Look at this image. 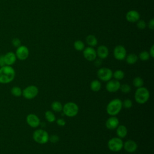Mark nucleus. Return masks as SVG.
I'll return each instance as SVG.
<instances>
[{"mask_svg":"<svg viewBox=\"0 0 154 154\" xmlns=\"http://www.w3.org/2000/svg\"><path fill=\"white\" fill-rule=\"evenodd\" d=\"M150 57L152 58L154 57V45H152L150 49V51L149 52Z\"/></svg>","mask_w":154,"mask_h":154,"instance_id":"e433bc0d","label":"nucleus"},{"mask_svg":"<svg viewBox=\"0 0 154 154\" xmlns=\"http://www.w3.org/2000/svg\"><path fill=\"white\" fill-rule=\"evenodd\" d=\"M150 97V93L146 87H141L137 88L135 92L134 98L137 103L139 104H144Z\"/></svg>","mask_w":154,"mask_h":154,"instance_id":"7ed1b4c3","label":"nucleus"},{"mask_svg":"<svg viewBox=\"0 0 154 154\" xmlns=\"http://www.w3.org/2000/svg\"><path fill=\"white\" fill-rule=\"evenodd\" d=\"M127 55L126 48L123 45L116 46L113 51L114 57L119 61H122L125 59Z\"/></svg>","mask_w":154,"mask_h":154,"instance_id":"9d476101","label":"nucleus"},{"mask_svg":"<svg viewBox=\"0 0 154 154\" xmlns=\"http://www.w3.org/2000/svg\"><path fill=\"white\" fill-rule=\"evenodd\" d=\"M26 122L27 124L31 128H37L40 125V120L38 117L33 114L31 113L27 115L26 117Z\"/></svg>","mask_w":154,"mask_h":154,"instance_id":"f8f14e48","label":"nucleus"},{"mask_svg":"<svg viewBox=\"0 0 154 154\" xmlns=\"http://www.w3.org/2000/svg\"><path fill=\"white\" fill-rule=\"evenodd\" d=\"M138 57L141 61H145L148 60L150 57V55H149V52H147V51H143L141 52L139 54V55H138Z\"/></svg>","mask_w":154,"mask_h":154,"instance_id":"c85d7f7f","label":"nucleus"},{"mask_svg":"<svg viewBox=\"0 0 154 154\" xmlns=\"http://www.w3.org/2000/svg\"><path fill=\"white\" fill-rule=\"evenodd\" d=\"M137 26L138 29H144L146 28L147 24L146 23V22L143 20H138L137 22Z\"/></svg>","mask_w":154,"mask_h":154,"instance_id":"2f4dec72","label":"nucleus"},{"mask_svg":"<svg viewBox=\"0 0 154 154\" xmlns=\"http://www.w3.org/2000/svg\"><path fill=\"white\" fill-rule=\"evenodd\" d=\"M122 108V101L119 98H115L108 103L106 111L108 115L116 116L120 112Z\"/></svg>","mask_w":154,"mask_h":154,"instance_id":"f03ea898","label":"nucleus"},{"mask_svg":"<svg viewBox=\"0 0 154 154\" xmlns=\"http://www.w3.org/2000/svg\"><path fill=\"white\" fill-rule=\"evenodd\" d=\"M16 76L14 68L10 66H4L0 67V84H6L12 82Z\"/></svg>","mask_w":154,"mask_h":154,"instance_id":"f257e3e1","label":"nucleus"},{"mask_svg":"<svg viewBox=\"0 0 154 154\" xmlns=\"http://www.w3.org/2000/svg\"><path fill=\"white\" fill-rule=\"evenodd\" d=\"M122 106L126 109H129L132 106V102L129 99H126L122 102Z\"/></svg>","mask_w":154,"mask_h":154,"instance_id":"7c9ffc66","label":"nucleus"},{"mask_svg":"<svg viewBox=\"0 0 154 154\" xmlns=\"http://www.w3.org/2000/svg\"><path fill=\"white\" fill-rule=\"evenodd\" d=\"M123 148H124V149L127 152L132 153L137 150L138 148V145L135 141L132 140H128L123 143Z\"/></svg>","mask_w":154,"mask_h":154,"instance_id":"4468645a","label":"nucleus"},{"mask_svg":"<svg viewBox=\"0 0 154 154\" xmlns=\"http://www.w3.org/2000/svg\"><path fill=\"white\" fill-rule=\"evenodd\" d=\"M112 77L114 78V79L120 81L124 78L125 73L122 70H117L114 72H112Z\"/></svg>","mask_w":154,"mask_h":154,"instance_id":"b1692460","label":"nucleus"},{"mask_svg":"<svg viewBox=\"0 0 154 154\" xmlns=\"http://www.w3.org/2000/svg\"><path fill=\"white\" fill-rule=\"evenodd\" d=\"M119 125V120L116 116H111L106 120L105 122L106 128L109 130L116 129Z\"/></svg>","mask_w":154,"mask_h":154,"instance_id":"f3484780","label":"nucleus"},{"mask_svg":"<svg viewBox=\"0 0 154 154\" xmlns=\"http://www.w3.org/2000/svg\"><path fill=\"white\" fill-rule=\"evenodd\" d=\"M49 141L52 143H56L59 141V137L57 135H52L49 137Z\"/></svg>","mask_w":154,"mask_h":154,"instance_id":"72a5a7b5","label":"nucleus"},{"mask_svg":"<svg viewBox=\"0 0 154 154\" xmlns=\"http://www.w3.org/2000/svg\"><path fill=\"white\" fill-rule=\"evenodd\" d=\"M52 109L57 112H61L63 110V105L59 101H54L51 103Z\"/></svg>","mask_w":154,"mask_h":154,"instance_id":"5701e85b","label":"nucleus"},{"mask_svg":"<svg viewBox=\"0 0 154 154\" xmlns=\"http://www.w3.org/2000/svg\"><path fill=\"white\" fill-rule=\"evenodd\" d=\"M45 117L46 120L49 123H52L56 120L55 116L51 111H46L45 113Z\"/></svg>","mask_w":154,"mask_h":154,"instance_id":"a878e982","label":"nucleus"},{"mask_svg":"<svg viewBox=\"0 0 154 154\" xmlns=\"http://www.w3.org/2000/svg\"><path fill=\"white\" fill-rule=\"evenodd\" d=\"M120 89L121 91L124 94H127V93H129L131 90L130 85L128 84H123L120 85Z\"/></svg>","mask_w":154,"mask_h":154,"instance_id":"c756f323","label":"nucleus"},{"mask_svg":"<svg viewBox=\"0 0 154 154\" xmlns=\"http://www.w3.org/2000/svg\"><path fill=\"white\" fill-rule=\"evenodd\" d=\"M11 94L15 97H20L22 94V90L18 86H14L11 88Z\"/></svg>","mask_w":154,"mask_h":154,"instance_id":"393cba45","label":"nucleus"},{"mask_svg":"<svg viewBox=\"0 0 154 154\" xmlns=\"http://www.w3.org/2000/svg\"><path fill=\"white\" fill-rule=\"evenodd\" d=\"M15 54L17 59L23 61L28 58L29 54V49L25 45H20L16 48Z\"/></svg>","mask_w":154,"mask_h":154,"instance_id":"1a4fd4ad","label":"nucleus"},{"mask_svg":"<svg viewBox=\"0 0 154 154\" xmlns=\"http://www.w3.org/2000/svg\"><path fill=\"white\" fill-rule=\"evenodd\" d=\"M140 13L135 10H129L126 14V19L127 21L131 23L137 22L138 20H140Z\"/></svg>","mask_w":154,"mask_h":154,"instance_id":"dca6fc26","label":"nucleus"},{"mask_svg":"<svg viewBox=\"0 0 154 154\" xmlns=\"http://www.w3.org/2000/svg\"><path fill=\"white\" fill-rule=\"evenodd\" d=\"M63 112L64 115L69 117L76 116L79 112V107L78 105L73 102L66 103L63 106Z\"/></svg>","mask_w":154,"mask_h":154,"instance_id":"20e7f679","label":"nucleus"},{"mask_svg":"<svg viewBox=\"0 0 154 154\" xmlns=\"http://www.w3.org/2000/svg\"><path fill=\"white\" fill-rule=\"evenodd\" d=\"M98 78L104 82H107L112 78V71L108 67H101L97 72Z\"/></svg>","mask_w":154,"mask_h":154,"instance_id":"6e6552de","label":"nucleus"},{"mask_svg":"<svg viewBox=\"0 0 154 154\" xmlns=\"http://www.w3.org/2000/svg\"><path fill=\"white\" fill-rule=\"evenodd\" d=\"M101 87H102L101 82L97 79H94L92 81L90 84V88L91 90L94 92L99 91L101 89Z\"/></svg>","mask_w":154,"mask_h":154,"instance_id":"412c9836","label":"nucleus"},{"mask_svg":"<svg viewBox=\"0 0 154 154\" xmlns=\"http://www.w3.org/2000/svg\"><path fill=\"white\" fill-rule=\"evenodd\" d=\"M148 27L149 29L153 30L154 28V20L153 19H151L150 20L148 23Z\"/></svg>","mask_w":154,"mask_h":154,"instance_id":"c9c22d12","label":"nucleus"},{"mask_svg":"<svg viewBox=\"0 0 154 154\" xmlns=\"http://www.w3.org/2000/svg\"><path fill=\"white\" fill-rule=\"evenodd\" d=\"M116 129V133L118 137L120 138H125L128 134V129L125 125H120L117 126Z\"/></svg>","mask_w":154,"mask_h":154,"instance_id":"6ab92c4d","label":"nucleus"},{"mask_svg":"<svg viewBox=\"0 0 154 154\" xmlns=\"http://www.w3.org/2000/svg\"><path fill=\"white\" fill-rule=\"evenodd\" d=\"M101 60L102 59H100V58H99V60H97V59H96L94 61H95V62H94V64H95V65H96V66H99L101 64H102V61H101Z\"/></svg>","mask_w":154,"mask_h":154,"instance_id":"58836bf2","label":"nucleus"},{"mask_svg":"<svg viewBox=\"0 0 154 154\" xmlns=\"http://www.w3.org/2000/svg\"><path fill=\"white\" fill-rule=\"evenodd\" d=\"M4 66H5L4 60V57H3V55H1L0 56V66L2 67Z\"/></svg>","mask_w":154,"mask_h":154,"instance_id":"4c0bfd02","label":"nucleus"},{"mask_svg":"<svg viewBox=\"0 0 154 154\" xmlns=\"http://www.w3.org/2000/svg\"><path fill=\"white\" fill-rule=\"evenodd\" d=\"M49 135L46 131L43 129H38L34 131L32 134L33 140L38 144H46L49 141Z\"/></svg>","mask_w":154,"mask_h":154,"instance_id":"39448f33","label":"nucleus"},{"mask_svg":"<svg viewBox=\"0 0 154 154\" xmlns=\"http://www.w3.org/2000/svg\"><path fill=\"white\" fill-rule=\"evenodd\" d=\"M38 94V88L34 85H30L22 90V96L28 100L35 98Z\"/></svg>","mask_w":154,"mask_h":154,"instance_id":"0eeeda50","label":"nucleus"},{"mask_svg":"<svg viewBox=\"0 0 154 154\" xmlns=\"http://www.w3.org/2000/svg\"><path fill=\"white\" fill-rule=\"evenodd\" d=\"M132 84L133 85L137 88H139V87H141L143 86L144 84V81L143 79L139 76L135 77L132 81Z\"/></svg>","mask_w":154,"mask_h":154,"instance_id":"cd10ccee","label":"nucleus"},{"mask_svg":"<svg viewBox=\"0 0 154 154\" xmlns=\"http://www.w3.org/2000/svg\"><path fill=\"white\" fill-rule=\"evenodd\" d=\"M107 145L109 150L113 152H118L123 149V142L122 138L119 137H112L108 140Z\"/></svg>","mask_w":154,"mask_h":154,"instance_id":"423d86ee","label":"nucleus"},{"mask_svg":"<svg viewBox=\"0 0 154 154\" xmlns=\"http://www.w3.org/2000/svg\"><path fill=\"white\" fill-rule=\"evenodd\" d=\"M85 41L87 44L91 47H94L97 45L98 41L97 38L92 34H89L86 37Z\"/></svg>","mask_w":154,"mask_h":154,"instance_id":"aec40b11","label":"nucleus"},{"mask_svg":"<svg viewBox=\"0 0 154 154\" xmlns=\"http://www.w3.org/2000/svg\"><path fill=\"white\" fill-rule=\"evenodd\" d=\"M3 57H4L5 64L6 66H12V65H13L17 60V58L15 53L11 51L7 52L5 54L3 55Z\"/></svg>","mask_w":154,"mask_h":154,"instance_id":"2eb2a0df","label":"nucleus"},{"mask_svg":"<svg viewBox=\"0 0 154 154\" xmlns=\"http://www.w3.org/2000/svg\"><path fill=\"white\" fill-rule=\"evenodd\" d=\"M82 51L83 56L87 61H93L96 59V51L94 49V48H93V47L88 46L87 48H85Z\"/></svg>","mask_w":154,"mask_h":154,"instance_id":"9b49d317","label":"nucleus"},{"mask_svg":"<svg viewBox=\"0 0 154 154\" xmlns=\"http://www.w3.org/2000/svg\"><path fill=\"white\" fill-rule=\"evenodd\" d=\"M11 44L14 47L17 48L21 45V40L19 38H13L11 40Z\"/></svg>","mask_w":154,"mask_h":154,"instance_id":"473e14b6","label":"nucleus"},{"mask_svg":"<svg viewBox=\"0 0 154 154\" xmlns=\"http://www.w3.org/2000/svg\"><path fill=\"white\" fill-rule=\"evenodd\" d=\"M138 56L136 54H133V53L126 55V58H125L126 63L128 64H131V65L134 64L135 63H136L138 61Z\"/></svg>","mask_w":154,"mask_h":154,"instance_id":"4be33fe9","label":"nucleus"},{"mask_svg":"<svg viewBox=\"0 0 154 154\" xmlns=\"http://www.w3.org/2000/svg\"><path fill=\"white\" fill-rule=\"evenodd\" d=\"M120 82L116 79H110L107 81L106 84V90L109 93H115L120 90Z\"/></svg>","mask_w":154,"mask_h":154,"instance_id":"ddd939ff","label":"nucleus"},{"mask_svg":"<svg viewBox=\"0 0 154 154\" xmlns=\"http://www.w3.org/2000/svg\"><path fill=\"white\" fill-rule=\"evenodd\" d=\"M57 124L60 126H64L66 125V121L63 119H58L56 120Z\"/></svg>","mask_w":154,"mask_h":154,"instance_id":"f704fd0d","label":"nucleus"},{"mask_svg":"<svg viewBox=\"0 0 154 154\" xmlns=\"http://www.w3.org/2000/svg\"><path fill=\"white\" fill-rule=\"evenodd\" d=\"M73 46L75 50L78 51H82L85 48V44L82 41L80 40H78L74 42Z\"/></svg>","mask_w":154,"mask_h":154,"instance_id":"bb28decb","label":"nucleus"},{"mask_svg":"<svg viewBox=\"0 0 154 154\" xmlns=\"http://www.w3.org/2000/svg\"><path fill=\"white\" fill-rule=\"evenodd\" d=\"M97 56L100 59H105L108 57L109 55V50L105 45L99 46L96 50Z\"/></svg>","mask_w":154,"mask_h":154,"instance_id":"a211bd4d","label":"nucleus"}]
</instances>
